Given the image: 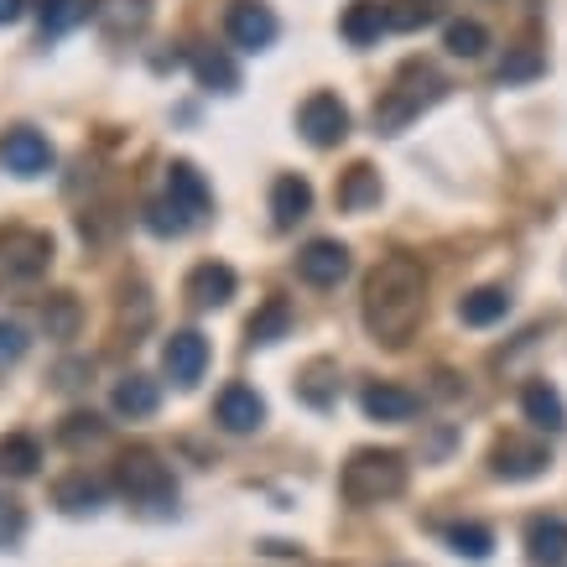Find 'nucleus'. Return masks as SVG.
<instances>
[{"mask_svg": "<svg viewBox=\"0 0 567 567\" xmlns=\"http://www.w3.org/2000/svg\"><path fill=\"white\" fill-rule=\"evenodd\" d=\"M364 323L385 344H406L422 323V266L412 256L380 260V271L364 287Z\"/></svg>", "mask_w": 567, "mask_h": 567, "instance_id": "f257e3e1", "label": "nucleus"}, {"mask_svg": "<svg viewBox=\"0 0 567 567\" xmlns=\"http://www.w3.org/2000/svg\"><path fill=\"white\" fill-rule=\"evenodd\" d=\"M339 489H344L349 505L395 499L406 489V458L391 453V447H360V453L344 464V474H339Z\"/></svg>", "mask_w": 567, "mask_h": 567, "instance_id": "f03ea898", "label": "nucleus"}, {"mask_svg": "<svg viewBox=\"0 0 567 567\" xmlns=\"http://www.w3.org/2000/svg\"><path fill=\"white\" fill-rule=\"evenodd\" d=\"M437 94H443V79H437L427 63H406V73H401V79L385 89V100L375 104V131L395 136V131L412 121V115H422Z\"/></svg>", "mask_w": 567, "mask_h": 567, "instance_id": "7ed1b4c3", "label": "nucleus"}, {"mask_svg": "<svg viewBox=\"0 0 567 567\" xmlns=\"http://www.w3.org/2000/svg\"><path fill=\"white\" fill-rule=\"evenodd\" d=\"M115 484H121V495L131 505H173L177 499L173 468L162 464L156 453H146V447H131L121 464H115Z\"/></svg>", "mask_w": 567, "mask_h": 567, "instance_id": "20e7f679", "label": "nucleus"}, {"mask_svg": "<svg viewBox=\"0 0 567 567\" xmlns=\"http://www.w3.org/2000/svg\"><path fill=\"white\" fill-rule=\"evenodd\" d=\"M52 266V240L42 229H6L0 235V287H32Z\"/></svg>", "mask_w": 567, "mask_h": 567, "instance_id": "39448f33", "label": "nucleus"}, {"mask_svg": "<svg viewBox=\"0 0 567 567\" xmlns=\"http://www.w3.org/2000/svg\"><path fill=\"white\" fill-rule=\"evenodd\" d=\"M297 125L312 146H339L349 136V110L339 104V94H312L302 110H297Z\"/></svg>", "mask_w": 567, "mask_h": 567, "instance_id": "423d86ee", "label": "nucleus"}, {"mask_svg": "<svg viewBox=\"0 0 567 567\" xmlns=\"http://www.w3.org/2000/svg\"><path fill=\"white\" fill-rule=\"evenodd\" d=\"M489 468H495L499 480H536V474H547L551 468V453L542 443H526V437H505V443H495V453H489Z\"/></svg>", "mask_w": 567, "mask_h": 567, "instance_id": "0eeeda50", "label": "nucleus"}, {"mask_svg": "<svg viewBox=\"0 0 567 567\" xmlns=\"http://www.w3.org/2000/svg\"><path fill=\"white\" fill-rule=\"evenodd\" d=\"M224 27H229V37L250 52L276 42V17H271V6H260V0H235L229 17H224Z\"/></svg>", "mask_w": 567, "mask_h": 567, "instance_id": "6e6552de", "label": "nucleus"}, {"mask_svg": "<svg viewBox=\"0 0 567 567\" xmlns=\"http://www.w3.org/2000/svg\"><path fill=\"white\" fill-rule=\"evenodd\" d=\"M297 276L308 287H339L349 276V250L339 240H312L302 256H297Z\"/></svg>", "mask_w": 567, "mask_h": 567, "instance_id": "1a4fd4ad", "label": "nucleus"}, {"mask_svg": "<svg viewBox=\"0 0 567 567\" xmlns=\"http://www.w3.org/2000/svg\"><path fill=\"white\" fill-rule=\"evenodd\" d=\"M162 364H167V375L177 380V385H198L208 370V339L204 333H173L167 339V349H162Z\"/></svg>", "mask_w": 567, "mask_h": 567, "instance_id": "9d476101", "label": "nucleus"}, {"mask_svg": "<svg viewBox=\"0 0 567 567\" xmlns=\"http://www.w3.org/2000/svg\"><path fill=\"white\" fill-rule=\"evenodd\" d=\"M0 162L17 177H37L52 167V146L42 131H27V125H21V131H11V136L0 141Z\"/></svg>", "mask_w": 567, "mask_h": 567, "instance_id": "9b49d317", "label": "nucleus"}, {"mask_svg": "<svg viewBox=\"0 0 567 567\" xmlns=\"http://www.w3.org/2000/svg\"><path fill=\"white\" fill-rule=\"evenodd\" d=\"M526 557H532V567H567V520L563 516L526 520Z\"/></svg>", "mask_w": 567, "mask_h": 567, "instance_id": "f8f14e48", "label": "nucleus"}, {"mask_svg": "<svg viewBox=\"0 0 567 567\" xmlns=\"http://www.w3.org/2000/svg\"><path fill=\"white\" fill-rule=\"evenodd\" d=\"M214 416H219L224 432H240V437H245V432H256L260 422H266V401H260L250 385H224Z\"/></svg>", "mask_w": 567, "mask_h": 567, "instance_id": "ddd939ff", "label": "nucleus"}, {"mask_svg": "<svg viewBox=\"0 0 567 567\" xmlns=\"http://www.w3.org/2000/svg\"><path fill=\"white\" fill-rule=\"evenodd\" d=\"M360 401H364V416H375V422H412L422 412V395L406 391V385H370Z\"/></svg>", "mask_w": 567, "mask_h": 567, "instance_id": "4468645a", "label": "nucleus"}, {"mask_svg": "<svg viewBox=\"0 0 567 567\" xmlns=\"http://www.w3.org/2000/svg\"><path fill=\"white\" fill-rule=\"evenodd\" d=\"M520 412H526V422L542 427V432H563L567 427L563 395H557V385H547V380H532V385L520 391Z\"/></svg>", "mask_w": 567, "mask_h": 567, "instance_id": "2eb2a0df", "label": "nucleus"}, {"mask_svg": "<svg viewBox=\"0 0 567 567\" xmlns=\"http://www.w3.org/2000/svg\"><path fill=\"white\" fill-rule=\"evenodd\" d=\"M188 297L198 308H224V302L235 297V271H229L224 260H204V266L188 276Z\"/></svg>", "mask_w": 567, "mask_h": 567, "instance_id": "dca6fc26", "label": "nucleus"}, {"mask_svg": "<svg viewBox=\"0 0 567 567\" xmlns=\"http://www.w3.org/2000/svg\"><path fill=\"white\" fill-rule=\"evenodd\" d=\"M308 208H312V188L302 183V177H276V188H271L276 229H292L297 219H308Z\"/></svg>", "mask_w": 567, "mask_h": 567, "instance_id": "f3484780", "label": "nucleus"}, {"mask_svg": "<svg viewBox=\"0 0 567 567\" xmlns=\"http://www.w3.org/2000/svg\"><path fill=\"white\" fill-rule=\"evenodd\" d=\"M52 499H58L69 516H94V511L104 505V484L94 480V474H69V480H58Z\"/></svg>", "mask_w": 567, "mask_h": 567, "instance_id": "a211bd4d", "label": "nucleus"}, {"mask_svg": "<svg viewBox=\"0 0 567 567\" xmlns=\"http://www.w3.org/2000/svg\"><path fill=\"white\" fill-rule=\"evenodd\" d=\"M167 198L188 208L193 219H204V208H208V183L198 177V167H188V162H173V173H167Z\"/></svg>", "mask_w": 567, "mask_h": 567, "instance_id": "6ab92c4d", "label": "nucleus"}, {"mask_svg": "<svg viewBox=\"0 0 567 567\" xmlns=\"http://www.w3.org/2000/svg\"><path fill=\"white\" fill-rule=\"evenodd\" d=\"M156 406H162V391H156V380H146V375H125L121 385H115V412L131 416V422L152 416Z\"/></svg>", "mask_w": 567, "mask_h": 567, "instance_id": "aec40b11", "label": "nucleus"}, {"mask_svg": "<svg viewBox=\"0 0 567 567\" xmlns=\"http://www.w3.org/2000/svg\"><path fill=\"white\" fill-rule=\"evenodd\" d=\"M94 17H100V27L110 37H131L146 27L152 6H146V0H104V6H94Z\"/></svg>", "mask_w": 567, "mask_h": 567, "instance_id": "412c9836", "label": "nucleus"}, {"mask_svg": "<svg viewBox=\"0 0 567 567\" xmlns=\"http://www.w3.org/2000/svg\"><path fill=\"white\" fill-rule=\"evenodd\" d=\"M511 312V297L499 292V287H480V292H468L464 302H458V318H464L468 328H489V323H499Z\"/></svg>", "mask_w": 567, "mask_h": 567, "instance_id": "4be33fe9", "label": "nucleus"}, {"mask_svg": "<svg viewBox=\"0 0 567 567\" xmlns=\"http://www.w3.org/2000/svg\"><path fill=\"white\" fill-rule=\"evenodd\" d=\"M443 542L458 551V557H468V563H484V557H489V547H495V532H489V526H480V520H453V526L443 532Z\"/></svg>", "mask_w": 567, "mask_h": 567, "instance_id": "5701e85b", "label": "nucleus"}, {"mask_svg": "<svg viewBox=\"0 0 567 567\" xmlns=\"http://www.w3.org/2000/svg\"><path fill=\"white\" fill-rule=\"evenodd\" d=\"M37 464H42V443H37V437H27V432H11V437L0 443V468H6V474L32 480Z\"/></svg>", "mask_w": 567, "mask_h": 567, "instance_id": "b1692460", "label": "nucleus"}, {"mask_svg": "<svg viewBox=\"0 0 567 567\" xmlns=\"http://www.w3.org/2000/svg\"><path fill=\"white\" fill-rule=\"evenodd\" d=\"M370 204H380V173L360 162V167H349L344 183H339V208L354 214V208H370Z\"/></svg>", "mask_w": 567, "mask_h": 567, "instance_id": "393cba45", "label": "nucleus"}, {"mask_svg": "<svg viewBox=\"0 0 567 567\" xmlns=\"http://www.w3.org/2000/svg\"><path fill=\"white\" fill-rule=\"evenodd\" d=\"M380 32H385V6H380V0H354L344 17V37L354 48H364V42H375Z\"/></svg>", "mask_w": 567, "mask_h": 567, "instance_id": "a878e982", "label": "nucleus"}, {"mask_svg": "<svg viewBox=\"0 0 567 567\" xmlns=\"http://www.w3.org/2000/svg\"><path fill=\"white\" fill-rule=\"evenodd\" d=\"M287 328H292V308H287L281 297H271V302L250 318V328H245V333H250V344H276Z\"/></svg>", "mask_w": 567, "mask_h": 567, "instance_id": "bb28decb", "label": "nucleus"}, {"mask_svg": "<svg viewBox=\"0 0 567 567\" xmlns=\"http://www.w3.org/2000/svg\"><path fill=\"white\" fill-rule=\"evenodd\" d=\"M94 0H42V32H69L79 21H89Z\"/></svg>", "mask_w": 567, "mask_h": 567, "instance_id": "cd10ccee", "label": "nucleus"}, {"mask_svg": "<svg viewBox=\"0 0 567 567\" xmlns=\"http://www.w3.org/2000/svg\"><path fill=\"white\" fill-rule=\"evenodd\" d=\"M542 73H547V58L536 48H516L499 63V84H526V79H542Z\"/></svg>", "mask_w": 567, "mask_h": 567, "instance_id": "c85d7f7f", "label": "nucleus"}, {"mask_svg": "<svg viewBox=\"0 0 567 567\" xmlns=\"http://www.w3.org/2000/svg\"><path fill=\"white\" fill-rule=\"evenodd\" d=\"M42 328H48V339H73V333H79V302H73V297H48Z\"/></svg>", "mask_w": 567, "mask_h": 567, "instance_id": "c756f323", "label": "nucleus"}, {"mask_svg": "<svg viewBox=\"0 0 567 567\" xmlns=\"http://www.w3.org/2000/svg\"><path fill=\"white\" fill-rule=\"evenodd\" d=\"M427 21H437V6H427V0H395V6H385V27H395V32H416Z\"/></svg>", "mask_w": 567, "mask_h": 567, "instance_id": "7c9ffc66", "label": "nucleus"}, {"mask_svg": "<svg viewBox=\"0 0 567 567\" xmlns=\"http://www.w3.org/2000/svg\"><path fill=\"white\" fill-rule=\"evenodd\" d=\"M188 224H198V219H193L183 204H173V198H162V204L146 208V229H152V235H183Z\"/></svg>", "mask_w": 567, "mask_h": 567, "instance_id": "2f4dec72", "label": "nucleus"}, {"mask_svg": "<svg viewBox=\"0 0 567 567\" xmlns=\"http://www.w3.org/2000/svg\"><path fill=\"white\" fill-rule=\"evenodd\" d=\"M484 48H489V32H484L480 21H453L447 27V52L453 58H480Z\"/></svg>", "mask_w": 567, "mask_h": 567, "instance_id": "473e14b6", "label": "nucleus"}, {"mask_svg": "<svg viewBox=\"0 0 567 567\" xmlns=\"http://www.w3.org/2000/svg\"><path fill=\"white\" fill-rule=\"evenodd\" d=\"M193 69H198V79H204L208 89H235V79H240L235 63H229L224 52H198V58H193Z\"/></svg>", "mask_w": 567, "mask_h": 567, "instance_id": "72a5a7b5", "label": "nucleus"}, {"mask_svg": "<svg viewBox=\"0 0 567 567\" xmlns=\"http://www.w3.org/2000/svg\"><path fill=\"white\" fill-rule=\"evenodd\" d=\"M21 536H27V511L17 499H0V547H17Z\"/></svg>", "mask_w": 567, "mask_h": 567, "instance_id": "f704fd0d", "label": "nucleus"}, {"mask_svg": "<svg viewBox=\"0 0 567 567\" xmlns=\"http://www.w3.org/2000/svg\"><path fill=\"white\" fill-rule=\"evenodd\" d=\"M328 375H333V370H328L323 360H318V364H308V380H302V395H308L312 406H328V401H333V380H328Z\"/></svg>", "mask_w": 567, "mask_h": 567, "instance_id": "c9c22d12", "label": "nucleus"}, {"mask_svg": "<svg viewBox=\"0 0 567 567\" xmlns=\"http://www.w3.org/2000/svg\"><path fill=\"white\" fill-rule=\"evenodd\" d=\"M100 432H104V422H100L94 412H73L69 422H63V432H58V437H63V443H84V437L94 443Z\"/></svg>", "mask_w": 567, "mask_h": 567, "instance_id": "e433bc0d", "label": "nucleus"}, {"mask_svg": "<svg viewBox=\"0 0 567 567\" xmlns=\"http://www.w3.org/2000/svg\"><path fill=\"white\" fill-rule=\"evenodd\" d=\"M21 354H27V333H21L17 323H0V370L17 364Z\"/></svg>", "mask_w": 567, "mask_h": 567, "instance_id": "4c0bfd02", "label": "nucleus"}, {"mask_svg": "<svg viewBox=\"0 0 567 567\" xmlns=\"http://www.w3.org/2000/svg\"><path fill=\"white\" fill-rule=\"evenodd\" d=\"M21 17V0H0V27H6V21H17Z\"/></svg>", "mask_w": 567, "mask_h": 567, "instance_id": "58836bf2", "label": "nucleus"}]
</instances>
